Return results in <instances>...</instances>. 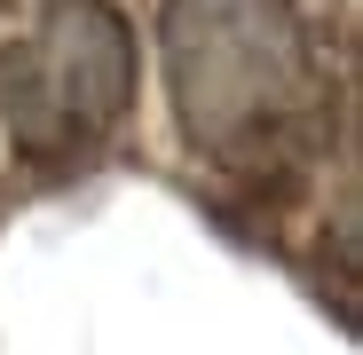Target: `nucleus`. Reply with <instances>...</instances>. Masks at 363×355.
<instances>
[{"instance_id":"f03ea898","label":"nucleus","mask_w":363,"mask_h":355,"mask_svg":"<svg viewBox=\"0 0 363 355\" xmlns=\"http://www.w3.org/2000/svg\"><path fill=\"white\" fill-rule=\"evenodd\" d=\"M135 79H143V55L111 0H48L40 24L0 64L9 142L40 166H64L127 118Z\"/></svg>"},{"instance_id":"f257e3e1","label":"nucleus","mask_w":363,"mask_h":355,"mask_svg":"<svg viewBox=\"0 0 363 355\" xmlns=\"http://www.w3.org/2000/svg\"><path fill=\"white\" fill-rule=\"evenodd\" d=\"M174 127L229 174L277 166L316 127L324 55L292 0H158Z\"/></svg>"}]
</instances>
